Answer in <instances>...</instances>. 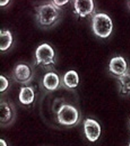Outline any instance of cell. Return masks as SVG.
<instances>
[{"mask_svg":"<svg viewBox=\"0 0 130 146\" xmlns=\"http://www.w3.org/2000/svg\"><path fill=\"white\" fill-rule=\"evenodd\" d=\"M43 84L48 90H55L60 84V79L58 75L54 72H49L44 75L43 79Z\"/></svg>","mask_w":130,"mask_h":146,"instance_id":"obj_8","label":"cell"},{"mask_svg":"<svg viewBox=\"0 0 130 146\" xmlns=\"http://www.w3.org/2000/svg\"><path fill=\"white\" fill-rule=\"evenodd\" d=\"M11 117V110L10 106L5 102L1 103L0 105V120L2 123L8 122Z\"/></svg>","mask_w":130,"mask_h":146,"instance_id":"obj_14","label":"cell"},{"mask_svg":"<svg viewBox=\"0 0 130 146\" xmlns=\"http://www.w3.org/2000/svg\"><path fill=\"white\" fill-rule=\"evenodd\" d=\"M92 29L96 35L106 38L113 29V23L110 17L103 13L96 14L92 18Z\"/></svg>","mask_w":130,"mask_h":146,"instance_id":"obj_1","label":"cell"},{"mask_svg":"<svg viewBox=\"0 0 130 146\" xmlns=\"http://www.w3.org/2000/svg\"><path fill=\"white\" fill-rule=\"evenodd\" d=\"M74 5L77 14L81 17L90 14L94 9V3L92 0H76Z\"/></svg>","mask_w":130,"mask_h":146,"instance_id":"obj_7","label":"cell"},{"mask_svg":"<svg viewBox=\"0 0 130 146\" xmlns=\"http://www.w3.org/2000/svg\"><path fill=\"white\" fill-rule=\"evenodd\" d=\"M12 43V36L9 31L1 32L0 33V50L5 51L11 46Z\"/></svg>","mask_w":130,"mask_h":146,"instance_id":"obj_12","label":"cell"},{"mask_svg":"<svg viewBox=\"0 0 130 146\" xmlns=\"http://www.w3.org/2000/svg\"><path fill=\"white\" fill-rule=\"evenodd\" d=\"M15 77L20 82H26L31 76L30 69L26 64H19L15 68Z\"/></svg>","mask_w":130,"mask_h":146,"instance_id":"obj_10","label":"cell"},{"mask_svg":"<svg viewBox=\"0 0 130 146\" xmlns=\"http://www.w3.org/2000/svg\"><path fill=\"white\" fill-rule=\"evenodd\" d=\"M57 118L60 124L62 125H73L78 120V110L71 105H63L58 110Z\"/></svg>","mask_w":130,"mask_h":146,"instance_id":"obj_2","label":"cell"},{"mask_svg":"<svg viewBox=\"0 0 130 146\" xmlns=\"http://www.w3.org/2000/svg\"><path fill=\"white\" fill-rule=\"evenodd\" d=\"M109 69L111 72L117 76H121L127 71V64L126 60L122 56H117L111 58L109 64Z\"/></svg>","mask_w":130,"mask_h":146,"instance_id":"obj_6","label":"cell"},{"mask_svg":"<svg viewBox=\"0 0 130 146\" xmlns=\"http://www.w3.org/2000/svg\"><path fill=\"white\" fill-rule=\"evenodd\" d=\"M0 82H1V85H0V92H3L6 88H8V80L3 76H0Z\"/></svg>","mask_w":130,"mask_h":146,"instance_id":"obj_15","label":"cell"},{"mask_svg":"<svg viewBox=\"0 0 130 146\" xmlns=\"http://www.w3.org/2000/svg\"><path fill=\"white\" fill-rule=\"evenodd\" d=\"M129 146H130V143H129Z\"/></svg>","mask_w":130,"mask_h":146,"instance_id":"obj_19","label":"cell"},{"mask_svg":"<svg viewBox=\"0 0 130 146\" xmlns=\"http://www.w3.org/2000/svg\"><path fill=\"white\" fill-rule=\"evenodd\" d=\"M8 2H9L8 0H6V1H1V2H0V5H1V6H4V5L8 4Z\"/></svg>","mask_w":130,"mask_h":146,"instance_id":"obj_18","label":"cell"},{"mask_svg":"<svg viewBox=\"0 0 130 146\" xmlns=\"http://www.w3.org/2000/svg\"><path fill=\"white\" fill-rule=\"evenodd\" d=\"M39 22L44 26L51 25L58 17L56 8L51 4L42 5L38 8Z\"/></svg>","mask_w":130,"mask_h":146,"instance_id":"obj_3","label":"cell"},{"mask_svg":"<svg viewBox=\"0 0 130 146\" xmlns=\"http://www.w3.org/2000/svg\"><path fill=\"white\" fill-rule=\"evenodd\" d=\"M37 63H42L44 65L54 63V51L51 46L48 44H43L38 46L36 51Z\"/></svg>","mask_w":130,"mask_h":146,"instance_id":"obj_4","label":"cell"},{"mask_svg":"<svg viewBox=\"0 0 130 146\" xmlns=\"http://www.w3.org/2000/svg\"><path fill=\"white\" fill-rule=\"evenodd\" d=\"M67 2H68V0H66V1H53V4L56 5V8L57 7L58 8L59 6H62V5H66Z\"/></svg>","mask_w":130,"mask_h":146,"instance_id":"obj_16","label":"cell"},{"mask_svg":"<svg viewBox=\"0 0 130 146\" xmlns=\"http://www.w3.org/2000/svg\"><path fill=\"white\" fill-rule=\"evenodd\" d=\"M84 133L90 142H96L101 134V127L98 122L93 119L87 118L84 121Z\"/></svg>","mask_w":130,"mask_h":146,"instance_id":"obj_5","label":"cell"},{"mask_svg":"<svg viewBox=\"0 0 130 146\" xmlns=\"http://www.w3.org/2000/svg\"><path fill=\"white\" fill-rule=\"evenodd\" d=\"M120 84V91L123 94H127L130 92V72L127 70L125 74L118 76Z\"/></svg>","mask_w":130,"mask_h":146,"instance_id":"obj_13","label":"cell"},{"mask_svg":"<svg viewBox=\"0 0 130 146\" xmlns=\"http://www.w3.org/2000/svg\"><path fill=\"white\" fill-rule=\"evenodd\" d=\"M129 5H130V2H129Z\"/></svg>","mask_w":130,"mask_h":146,"instance_id":"obj_20","label":"cell"},{"mask_svg":"<svg viewBox=\"0 0 130 146\" xmlns=\"http://www.w3.org/2000/svg\"><path fill=\"white\" fill-rule=\"evenodd\" d=\"M0 146H7L5 141L4 139H0Z\"/></svg>","mask_w":130,"mask_h":146,"instance_id":"obj_17","label":"cell"},{"mask_svg":"<svg viewBox=\"0 0 130 146\" xmlns=\"http://www.w3.org/2000/svg\"><path fill=\"white\" fill-rule=\"evenodd\" d=\"M63 80L66 86L68 88H76L79 82V77L76 71L69 70L65 74Z\"/></svg>","mask_w":130,"mask_h":146,"instance_id":"obj_11","label":"cell"},{"mask_svg":"<svg viewBox=\"0 0 130 146\" xmlns=\"http://www.w3.org/2000/svg\"><path fill=\"white\" fill-rule=\"evenodd\" d=\"M35 98L34 91L31 87H23L20 89L19 100L21 104L29 105L33 102Z\"/></svg>","mask_w":130,"mask_h":146,"instance_id":"obj_9","label":"cell"}]
</instances>
